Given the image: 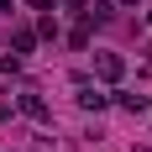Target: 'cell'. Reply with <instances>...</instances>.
<instances>
[{
    "label": "cell",
    "mask_w": 152,
    "mask_h": 152,
    "mask_svg": "<svg viewBox=\"0 0 152 152\" xmlns=\"http://www.w3.org/2000/svg\"><path fill=\"white\" fill-rule=\"evenodd\" d=\"M74 100H79V110H105L110 105V94H100L89 79H74Z\"/></svg>",
    "instance_id": "1"
},
{
    "label": "cell",
    "mask_w": 152,
    "mask_h": 152,
    "mask_svg": "<svg viewBox=\"0 0 152 152\" xmlns=\"http://www.w3.org/2000/svg\"><path fill=\"white\" fill-rule=\"evenodd\" d=\"M94 74L105 79V84H115V79L126 74V58H121V53H100V58H94Z\"/></svg>",
    "instance_id": "2"
},
{
    "label": "cell",
    "mask_w": 152,
    "mask_h": 152,
    "mask_svg": "<svg viewBox=\"0 0 152 152\" xmlns=\"http://www.w3.org/2000/svg\"><path fill=\"white\" fill-rule=\"evenodd\" d=\"M16 105H21V115H31V121H53V110H47V100H42L37 89H26Z\"/></svg>",
    "instance_id": "3"
},
{
    "label": "cell",
    "mask_w": 152,
    "mask_h": 152,
    "mask_svg": "<svg viewBox=\"0 0 152 152\" xmlns=\"http://www.w3.org/2000/svg\"><path fill=\"white\" fill-rule=\"evenodd\" d=\"M110 16H115V0H89L84 5V26H105Z\"/></svg>",
    "instance_id": "4"
},
{
    "label": "cell",
    "mask_w": 152,
    "mask_h": 152,
    "mask_svg": "<svg viewBox=\"0 0 152 152\" xmlns=\"http://www.w3.org/2000/svg\"><path fill=\"white\" fill-rule=\"evenodd\" d=\"M37 47V26H11V53L21 58V53H31Z\"/></svg>",
    "instance_id": "5"
},
{
    "label": "cell",
    "mask_w": 152,
    "mask_h": 152,
    "mask_svg": "<svg viewBox=\"0 0 152 152\" xmlns=\"http://www.w3.org/2000/svg\"><path fill=\"white\" fill-rule=\"evenodd\" d=\"M37 37H47V42H58V16L42 11V21H37Z\"/></svg>",
    "instance_id": "6"
},
{
    "label": "cell",
    "mask_w": 152,
    "mask_h": 152,
    "mask_svg": "<svg viewBox=\"0 0 152 152\" xmlns=\"http://www.w3.org/2000/svg\"><path fill=\"white\" fill-rule=\"evenodd\" d=\"M121 110H131V115H142V110H147V94H121Z\"/></svg>",
    "instance_id": "7"
},
{
    "label": "cell",
    "mask_w": 152,
    "mask_h": 152,
    "mask_svg": "<svg viewBox=\"0 0 152 152\" xmlns=\"http://www.w3.org/2000/svg\"><path fill=\"white\" fill-rule=\"evenodd\" d=\"M68 47H89V26H74V31H68Z\"/></svg>",
    "instance_id": "8"
},
{
    "label": "cell",
    "mask_w": 152,
    "mask_h": 152,
    "mask_svg": "<svg viewBox=\"0 0 152 152\" xmlns=\"http://www.w3.org/2000/svg\"><path fill=\"white\" fill-rule=\"evenodd\" d=\"M26 5H31V11H53V0H26Z\"/></svg>",
    "instance_id": "9"
},
{
    "label": "cell",
    "mask_w": 152,
    "mask_h": 152,
    "mask_svg": "<svg viewBox=\"0 0 152 152\" xmlns=\"http://www.w3.org/2000/svg\"><path fill=\"white\" fill-rule=\"evenodd\" d=\"M63 5H68V11H84V5H89V0H63Z\"/></svg>",
    "instance_id": "10"
},
{
    "label": "cell",
    "mask_w": 152,
    "mask_h": 152,
    "mask_svg": "<svg viewBox=\"0 0 152 152\" xmlns=\"http://www.w3.org/2000/svg\"><path fill=\"white\" fill-rule=\"evenodd\" d=\"M5 16H11V0H0V21H5Z\"/></svg>",
    "instance_id": "11"
},
{
    "label": "cell",
    "mask_w": 152,
    "mask_h": 152,
    "mask_svg": "<svg viewBox=\"0 0 152 152\" xmlns=\"http://www.w3.org/2000/svg\"><path fill=\"white\" fill-rule=\"evenodd\" d=\"M115 5H137V0H115Z\"/></svg>",
    "instance_id": "12"
},
{
    "label": "cell",
    "mask_w": 152,
    "mask_h": 152,
    "mask_svg": "<svg viewBox=\"0 0 152 152\" xmlns=\"http://www.w3.org/2000/svg\"><path fill=\"white\" fill-rule=\"evenodd\" d=\"M147 21H152V11H147Z\"/></svg>",
    "instance_id": "13"
},
{
    "label": "cell",
    "mask_w": 152,
    "mask_h": 152,
    "mask_svg": "<svg viewBox=\"0 0 152 152\" xmlns=\"http://www.w3.org/2000/svg\"><path fill=\"white\" fill-rule=\"evenodd\" d=\"M147 58H152V53H147Z\"/></svg>",
    "instance_id": "14"
}]
</instances>
